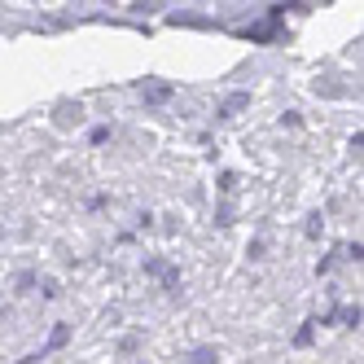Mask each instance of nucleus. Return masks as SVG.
<instances>
[{"instance_id":"1","label":"nucleus","mask_w":364,"mask_h":364,"mask_svg":"<svg viewBox=\"0 0 364 364\" xmlns=\"http://www.w3.org/2000/svg\"><path fill=\"white\" fill-rule=\"evenodd\" d=\"M185 364H220V351H215V347H198Z\"/></svg>"},{"instance_id":"2","label":"nucleus","mask_w":364,"mask_h":364,"mask_svg":"<svg viewBox=\"0 0 364 364\" xmlns=\"http://www.w3.org/2000/svg\"><path fill=\"white\" fill-rule=\"evenodd\" d=\"M246 101H250V97H246V92H232V97H228V101H224V106H220V114H224V119H228V114H237V110H242V106H246Z\"/></svg>"},{"instance_id":"3","label":"nucleus","mask_w":364,"mask_h":364,"mask_svg":"<svg viewBox=\"0 0 364 364\" xmlns=\"http://www.w3.org/2000/svg\"><path fill=\"white\" fill-rule=\"evenodd\" d=\"M167 92H171V88H167V84H149V88H145V97H149V101H163V97H167Z\"/></svg>"}]
</instances>
